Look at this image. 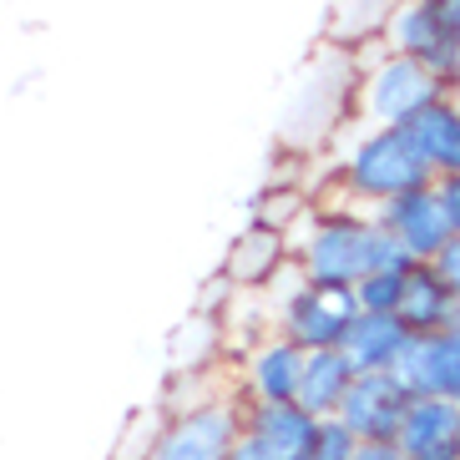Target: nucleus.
Segmentation results:
<instances>
[{"instance_id":"f257e3e1","label":"nucleus","mask_w":460,"mask_h":460,"mask_svg":"<svg viewBox=\"0 0 460 460\" xmlns=\"http://www.w3.org/2000/svg\"><path fill=\"white\" fill-rule=\"evenodd\" d=\"M284 238H288L294 269L304 273V284L354 288L369 273L410 269V258L375 228V217L344 203H314Z\"/></svg>"},{"instance_id":"f03ea898","label":"nucleus","mask_w":460,"mask_h":460,"mask_svg":"<svg viewBox=\"0 0 460 460\" xmlns=\"http://www.w3.org/2000/svg\"><path fill=\"white\" fill-rule=\"evenodd\" d=\"M334 157H329V188L344 192V208L375 213L379 203H390L410 188L435 182L425 157L415 152L410 132H390V127H354L349 137L339 132Z\"/></svg>"},{"instance_id":"7ed1b4c3","label":"nucleus","mask_w":460,"mask_h":460,"mask_svg":"<svg viewBox=\"0 0 460 460\" xmlns=\"http://www.w3.org/2000/svg\"><path fill=\"white\" fill-rule=\"evenodd\" d=\"M446 96H450L446 76L430 66H420V61H410V56H394L385 46H369V51L354 56V102H349L354 127L405 132L420 111H430Z\"/></svg>"},{"instance_id":"20e7f679","label":"nucleus","mask_w":460,"mask_h":460,"mask_svg":"<svg viewBox=\"0 0 460 460\" xmlns=\"http://www.w3.org/2000/svg\"><path fill=\"white\" fill-rule=\"evenodd\" d=\"M263 294L273 304V334H284L294 349H334L339 339H344V329L354 324V314H359L349 288L304 284L294 258L273 273Z\"/></svg>"},{"instance_id":"39448f33","label":"nucleus","mask_w":460,"mask_h":460,"mask_svg":"<svg viewBox=\"0 0 460 460\" xmlns=\"http://www.w3.org/2000/svg\"><path fill=\"white\" fill-rule=\"evenodd\" d=\"M238 430H243V400L223 390L213 400H198V405L163 410L142 460H228L238 446Z\"/></svg>"},{"instance_id":"423d86ee","label":"nucleus","mask_w":460,"mask_h":460,"mask_svg":"<svg viewBox=\"0 0 460 460\" xmlns=\"http://www.w3.org/2000/svg\"><path fill=\"white\" fill-rule=\"evenodd\" d=\"M369 217H375V228L385 233V238H390V243L400 248L410 263H430V258L440 253L450 238H456V233H450L446 208H440L435 182L400 192V198H390V203H379Z\"/></svg>"},{"instance_id":"0eeeda50","label":"nucleus","mask_w":460,"mask_h":460,"mask_svg":"<svg viewBox=\"0 0 460 460\" xmlns=\"http://www.w3.org/2000/svg\"><path fill=\"white\" fill-rule=\"evenodd\" d=\"M304 349H294L284 334H269L248 344V349L228 354V385L243 405H288L294 400V379Z\"/></svg>"},{"instance_id":"6e6552de","label":"nucleus","mask_w":460,"mask_h":460,"mask_svg":"<svg viewBox=\"0 0 460 460\" xmlns=\"http://www.w3.org/2000/svg\"><path fill=\"white\" fill-rule=\"evenodd\" d=\"M410 400H456L460 405V324L440 334H410L390 369Z\"/></svg>"},{"instance_id":"1a4fd4ad","label":"nucleus","mask_w":460,"mask_h":460,"mask_svg":"<svg viewBox=\"0 0 460 460\" xmlns=\"http://www.w3.org/2000/svg\"><path fill=\"white\" fill-rule=\"evenodd\" d=\"M379 46L394 51V56H410V61H420V66H430V71H440L450 82V61H456L460 36L446 26V15L435 11V0H400L394 15L385 21Z\"/></svg>"},{"instance_id":"9d476101","label":"nucleus","mask_w":460,"mask_h":460,"mask_svg":"<svg viewBox=\"0 0 460 460\" xmlns=\"http://www.w3.org/2000/svg\"><path fill=\"white\" fill-rule=\"evenodd\" d=\"M314 425L319 420L294 405H243V430L228 460H304Z\"/></svg>"},{"instance_id":"9b49d317","label":"nucleus","mask_w":460,"mask_h":460,"mask_svg":"<svg viewBox=\"0 0 460 460\" xmlns=\"http://www.w3.org/2000/svg\"><path fill=\"white\" fill-rule=\"evenodd\" d=\"M405 405H410V394L400 390L394 375H354L334 420L354 440H394V425H400Z\"/></svg>"},{"instance_id":"f8f14e48","label":"nucleus","mask_w":460,"mask_h":460,"mask_svg":"<svg viewBox=\"0 0 460 460\" xmlns=\"http://www.w3.org/2000/svg\"><path fill=\"white\" fill-rule=\"evenodd\" d=\"M394 450L405 460H460V405L456 400H410L394 425Z\"/></svg>"},{"instance_id":"ddd939ff","label":"nucleus","mask_w":460,"mask_h":460,"mask_svg":"<svg viewBox=\"0 0 460 460\" xmlns=\"http://www.w3.org/2000/svg\"><path fill=\"white\" fill-rule=\"evenodd\" d=\"M405 344H410V329L394 314H354V324L344 329L334 349L354 375H390L394 359L405 354Z\"/></svg>"},{"instance_id":"4468645a","label":"nucleus","mask_w":460,"mask_h":460,"mask_svg":"<svg viewBox=\"0 0 460 460\" xmlns=\"http://www.w3.org/2000/svg\"><path fill=\"white\" fill-rule=\"evenodd\" d=\"M284 263H288V238L269 223H253L233 238L228 258H223V284L238 288V294H263Z\"/></svg>"},{"instance_id":"2eb2a0df","label":"nucleus","mask_w":460,"mask_h":460,"mask_svg":"<svg viewBox=\"0 0 460 460\" xmlns=\"http://www.w3.org/2000/svg\"><path fill=\"white\" fill-rule=\"evenodd\" d=\"M394 319H400L410 334H440V329H456L460 298L440 284V273H435L430 263H415V269L405 273V288H400Z\"/></svg>"},{"instance_id":"dca6fc26","label":"nucleus","mask_w":460,"mask_h":460,"mask_svg":"<svg viewBox=\"0 0 460 460\" xmlns=\"http://www.w3.org/2000/svg\"><path fill=\"white\" fill-rule=\"evenodd\" d=\"M354 369L339 359V349H304L298 359V379H294V400L288 405L304 410L309 420H334L339 400L349 390Z\"/></svg>"},{"instance_id":"f3484780","label":"nucleus","mask_w":460,"mask_h":460,"mask_svg":"<svg viewBox=\"0 0 460 460\" xmlns=\"http://www.w3.org/2000/svg\"><path fill=\"white\" fill-rule=\"evenodd\" d=\"M405 132H410V142H415V152L425 157L430 177H456L460 172V107H456V96L435 102L430 111H420Z\"/></svg>"},{"instance_id":"a211bd4d","label":"nucleus","mask_w":460,"mask_h":460,"mask_svg":"<svg viewBox=\"0 0 460 460\" xmlns=\"http://www.w3.org/2000/svg\"><path fill=\"white\" fill-rule=\"evenodd\" d=\"M394 5H400V0H339L334 11H329L324 46H334V51H349V56L379 46V36H385V21L394 15Z\"/></svg>"},{"instance_id":"6ab92c4d","label":"nucleus","mask_w":460,"mask_h":460,"mask_svg":"<svg viewBox=\"0 0 460 460\" xmlns=\"http://www.w3.org/2000/svg\"><path fill=\"white\" fill-rule=\"evenodd\" d=\"M415 269V263H410ZM410 269H385V273H369V279H359V284L349 288L354 304H359V314H394V304H400V288H405V273Z\"/></svg>"},{"instance_id":"aec40b11","label":"nucleus","mask_w":460,"mask_h":460,"mask_svg":"<svg viewBox=\"0 0 460 460\" xmlns=\"http://www.w3.org/2000/svg\"><path fill=\"white\" fill-rule=\"evenodd\" d=\"M354 446H359V440H354L339 420H319V425H314V440H309V456H304V460H354Z\"/></svg>"},{"instance_id":"412c9836","label":"nucleus","mask_w":460,"mask_h":460,"mask_svg":"<svg viewBox=\"0 0 460 460\" xmlns=\"http://www.w3.org/2000/svg\"><path fill=\"white\" fill-rule=\"evenodd\" d=\"M430 269L440 273V284H446L450 294L460 298V238H450V243H446V248H440V253L430 258Z\"/></svg>"},{"instance_id":"4be33fe9","label":"nucleus","mask_w":460,"mask_h":460,"mask_svg":"<svg viewBox=\"0 0 460 460\" xmlns=\"http://www.w3.org/2000/svg\"><path fill=\"white\" fill-rule=\"evenodd\" d=\"M435 192H440V208H446V217H450V233L460 238V172L435 177Z\"/></svg>"},{"instance_id":"5701e85b","label":"nucleus","mask_w":460,"mask_h":460,"mask_svg":"<svg viewBox=\"0 0 460 460\" xmlns=\"http://www.w3.org/2000/svg\"><path fill=\"white\" fill-rule=\"evenodd\" d=\"M354 460H405L394 450V440H359L354 446Z\"/></svg>"},{"instance_id":"b1692460","label":"nucleus","mask_w":460,"mask_h":460,"mask_svg":"<svg viewBox=\"0 0 460 460\" xmlns=\"http://www.w3.org/2000/svg\"><path fill=\"white\" fill-rule=\"evenodd\" d=\"M460 92V46H456V61H450V96Z\"/></svg>"},{"instance_id":"393cba45","label":"nucleus","mask_w":460,"mask_h":460,"mask_svg":"<svg viewBox=\"0 0 460 460\" xmlns=\"http://www.w3.org/2000/svg\"><path fill=\"white\" fill-rule=\"evenodd\" d=\"M456 107H460V92H456Z\"/></svg>"}]
</instances>
